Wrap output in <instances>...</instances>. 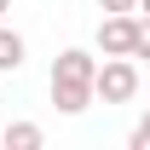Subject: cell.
I'll return each instance as SVG.
<instances>
[{
    "label": "cell",
    "instance_id": "9",
    "mask_svg": "<svg viewBox=\"0 0 150 150\" xmlns=\"http://www.w3.org/2000/svg\"><path fill=\"white\" fill-rule=\"evenodd\" d=\"M6 12H12V0H0V18H6Z\"/></svg>",
    "mask_w": 150,
    "mask_h": 150
},
{
    "label": "cell",
    "instance_id": "2",
    "mask_svg": "<svg viewBox=\"0 0 150 150\" xmlns=\"http://www.w3.org/2000/svg\"><path fill=\"white\" fill-rule=\"evenodd\" d=\"M93 93L104 104H133L139 98V58H104L93 75Z\"/></svg>",
    "mask_w": 150,
    "mask_h": 150
},
{
    "label": "cell",
    "instance_id": "7",
    "mask_svg": "<svg viewBox=\"0 0 150 150\" xmlns=\"http://www.w3.org/2000/svg\"><path fill=\"white\" fill-rule=\"evenodd\" d=\"M133 58H150V18L139 12V40H133Z\"/></svg>",
    "mask_w": 150,
    "mask_h": 150
},
{
    "label": "cell",
    "instance_id": "3",
    "mask_svg": "<svg viewBox=\"0 0 150 150\" xmlns=\"http://www.w3.org/2000/svg\"><path fill=\"white\" fill-rule=\"evenodd\" d=\"M133 40H139V12H104V23H98V52L104 58H133Z\"/></svg>",
    "mask_w": 150,
    "mask_h": 150
},
{
    "label": "cell",
    "instance_id": "1",
    "mask_svg": "<svg viewBox=\"0 0 150 150\" xmlns=\"http://www.w3.org/2000/svg\"><path fill=\"white\" fill-rule=\"evenodd\" d=\"M93 75H98V58L87 52V46H64V52L52 58V104H58L64 115L93 110V104H98Z\"/></svg>",
    "mask_w": 150,
    "mask_h": 150
},
{
    "label": "cell",
    "instance_id": "6",
    "mask_svg": "<svg viewBox=\"0 0 150 150\" xmlns=\"http://www.w3.org/2000/svg\"><path fill=\"white\" fill-rule=\"evenodd\" d=\"M127 144H133V150H150V110H144V115H139V127H133V133H127Z\"/></svg>",
    "mask_w": 150,
    "mask_h": 150
},
{
    "label": "cell",
    "instance_id": "5",
    "mask_svg": "<svg viewBox=\"0 0 150 150\" xmlns=\"http://www.w3.org/2000/svg\"><path fill=\"white\" fill-rule=\"evenodd\" d=\"M23 52H29V46H23V35L0 23V69H23Z\"/></svg>",
    "mask_w": 150,
    "mask_h": 150
},
{
    "label": "cell",
    "instance_id": "8",
    "mask_svg": "<svg viewBox=\"0 0 150 150\" xmlns=\"http://www.w3.org/2000/svg\"><path fill=\"white\" fill-rule=\"evenodd\" d=\"M98 12H139V0H98Z\"/></svg>",
    "mask_w": 150,
    "mask_h": 150
},
{
    "label": "cell",
    "instance_id": "4",
    "mask_svg": "<svg viewBox=\"0 0 150 150\" xmlns=\"http://www.w3.org/2000/svg\"><path fill=\"white\" fill-rule=\"evenodd\" d=\"M40 139H46V133H40L35 121H6V133H0L6 150H40Z\"/></svg>",
    "mask_w": 150,
    "mask_h": 150
},
{
    "label": "cell",
    "instance_id": "10",
    "mask_svg": "<svg viewBox=\"0 0 150 150\" xmlns=\"http://www.w3.org/2000/svg\"><path fill=\"white\" fill-rule=\"evenodd\" d=\"M139 12H144V18H150V0H139Z\"/></svg>",
    "mask_w": 150,
    "mask_h": 150
}]
</instances>
